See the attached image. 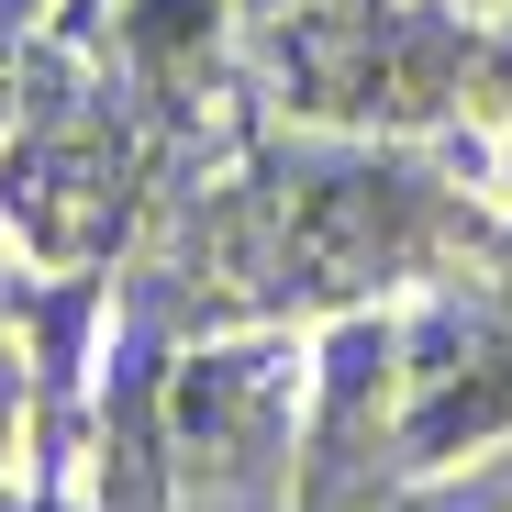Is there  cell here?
<instances>
[{
	"label": "cell",
	"instance_id": "cell-1",
	"mask_svg": "<svg viewBox=\"0 0 512 512\" xmlns=\"http://www.w3.org/2000/svg\"><path fill=\"white\" fill-rule=\"evenodd\" d=\"M468 234V190L435 179L412 134H312L223 190L201 256L212 279H245L256 312H346L401 279H435Z\"/></svg>",
	"mask_w": 512,
	"mask_h": 512
},
{
	"label": "cell",
	"instance_id": "cell-2",
	"mask_svg": "<svg viewBox=\"0 0 512 512\" xmlns=\"http://www.w3.org/2000/svg\"><path fill=\"white\" fill-rule=\"evenodd\" d=\"M379 357H390L379 423L412 468H446V457H479L512 435V312L501 301H435Z\"/></svg>",
	"mask_w": 512,
	"mask_h": 512
},
{
	"label": "cell",
	"instance_id": "cell-3",
	"mask_svg": "<svg viewBox=\"0 0 512 512\" xmlns=\"http://www.w3.org/2000/svg\"><path fill=\"white\" fill-rule=\"evenodd\" d=\"M290 401H301V368L279 346H201L156 390V468L179 490L256 479L268 457H290Z\"/></svg>",
	"mask_w": 512,
	"mask_h": 512
},
{
	"label": "cell",
	"instance_id": "cell-4",
	"mask_svg": "<svg viewBox=\"0 0 512 512\" xmlns=\"http://www.w3.org/2000/svg\"><path fill=\"white\" fill-rule=\"evenodd\" d=\"M123 190H134V134L112 101H78L56 123H23L12 156H0V201H12V223H34L56 256L67 245H101L123 223Z\"/></svg>",
	"mask_w": 512,
	"mask_h": 512
},
{
	"label": "cell",
	"instance_id": "cell-5",
	"mask_svg": "<svg viewBox=\"0 0 512 512\" xmlns=\"http://www.w3.org/2000/svg\"><path fill=\"white\" fill-rule=\"evenodd\" d=\"M23 34H34V0H0V123L23 112Z\"/></svg>",
	"mask_w": 512,
	"mask_h": 512
},
{
	"label": "cell",
	"instance_id": "cell-6",
	"mask_svg": "<svg viewBox=\"0 0 512 512\" xmlns=\"http://www.w3.org/2000/svg\"><path fill=\"white\" fill-rule=\"evenodd\" d=\"M446 12H468V23H512V0H446Z\"/></svg>",
	"mask_w": 512,
	"mask_h": 512
},
{
	"label": "cell",
	"instance_id": "cell-7",
	"mask_svg": "<svg viewBox=\"0 0 512 512\" xmlns=\"http://www.w3.org/2000/svg\"><path fill=\"white\" fill-rule=\"evenodd\" d=\"M501 290H512V234H501Z\"/></svg>",
	"mask_w": 512,
	"mask_h": 512
}]
</instances>
